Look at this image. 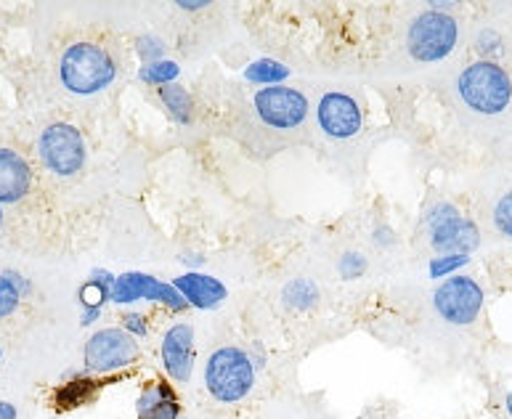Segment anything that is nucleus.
Here are the masks:
<instances>
[{
	"instance_id": "nucleus-5",
	"label": "nucleus",
	"mask_w": 512,
	"mask_h": 419,
	"mask_svg": "<svg viewBox=\"0 0 512 419\" xmlns=\"http://www.w3.org/2000/svg\"><path fill=\"white\" fill-rule=\"evenodd\" d=\"M428 234L441 255H470L481 244V231L449 202H438L428 213Z\"/></svg>"
},
{
	"instance_id": "nucleus-30",
	"label": "nucleus",
	"mask_w": 512,
	"mask_h": 419,
	"mask_svg": "<svg viewBox=\"0 0 512 419\" xmlns=\"http://www.w3.org/2000/svg\"><path fill=\"white\" fill-rule=\"evenodd\" d=\"M0 229H3V207H0Z\"/></svg>"
},
{
	"instance_id": "nucleus-17",
	"label": "nucleus",
	"mask_w": 512,
	"mask_h": 419,
	"mask_svg": "<svg viewBox=\"0 0 512 419\" xmlns=\"http://www.w3.org/2000/svg\"><path fill=\"white\" fill-rule=\"evenodd\" d=\"M245 77L250 83H260L268 85V88H274V85H282V80L290 77V69L274 59H260L253 61V64L245 69Z\"/></svg>"
},
{
	"instance_id": "nucleus-3",
	"label": "nucleus",
	"mask_w": 512,
	"mask_h": 419,
	"mask_svg": "<svg viewBox=\"0 0 512 419\" xmlns=\"http://www.w3.org/2000/svg\"><path fill=\"white\" fill-rule=\"evenodd\" d=\"M459 96L478 115H499L512 101V80L494 61H475L462 69L457 80Z\"/></svg>"
},
{
	"instance_id": "nucleus-19",
	"label": "nucleus",
	"mask_w": 512,
	"mask_h": 419,
	"mask_svg": "<svg viewBox=\"0 0 512 419\" xmlns=\"http://www.w3.org/2000/svg\"><path fill=\"white\" fill-rule=\"evenodd\" d=\"M178 72H181V69H178V64H173V61H152V64H146V67L141 69V80H144V83L170 85L176 83Z\"/></svg>"
},
{
	"instance_id": "nucleus-6",
	"label": "nucleus",
	"mask_w": 512,
	"mask_h": 419,
	"mask_svg": "<svg viewBox=\"0 0 512 419\" xmlns=\"http://www.w3.org/2000/svg\"><path fill=\"white\" fill-rule=\"evenodd\" d=\"M38 157L48 173L59 178L75 176L85 165V141L80 130L67 122H54L40 133Z\"/></svg>"
},
{
	"instance_id": "nucleus-11",
	"label": "nucleus",
	"mask_w": 512,
	"mask_h": 419,
	"mask_svg": "<svg viewBox=\"0 0 512 419\" xmlns=\"http://www.w3.org/2000/svg\"><path fill=\"white\" fill-rule=\"evenodd\" d=\"M316 122L332 141H348L364 128V112L348 93H324L316 107Z\"/></svg>"
},
{
	"instance_id": "nucleus-2",
	"label": "nucleus",
	"mask_w": 512,
	"mask_h": 419,
	"mask_svg": "<svg viewBox=\"0 0 512 419\" xmlns=\"http://www.w3.org/2000/svg\"><path fill=\"white\" fill-rule=\"evenodd\" d=\"M255 385V364L242 348L226 345L210 353L205 364V388L218 404H239Z\"/></svg>"
},
{
	"instance_id": "nucleus-9",
	"label": "nucleus",
	"mask_w": 512,
	"mask_h": 419,
	"mask_svg": "<svg viewBox=\"0 0 512 419\" xmlns=\"http://www.w3.org/2000/svg\"><path fill=\"white\" fill-rule=\"evenodd\" d=\"M253 107L258 117L266 122L268 128L292 130L303 125L308 117V99L295 88L287 85H274L255 93Z\"/></svg>"
},
{
	"instance_id": "nucleus-21",
	"label": "nucleus",
	"mask_w": 512,
	"mask_h": 419,
	"mask_svg": "<svg viewBox=\"0 0 512 419\" xmlns=\"http://www.w3.org/2000/svg\"><path fill=\"white\" fill-rule=\"evenodd\" d=\"M19 300H22V295L11 284V279L6 274H0V319H8L19 308Z\"/></svg>"
},
{
	"instance_id": "nucleus-24",
	"label": "nucleus",
	"mask_w": 512,
	"mask_h": 419,
	"mask_svg": "<svg viewBox=\"0 0 512 419\" xmlns=\"http://www.w3.org/2000/svg\"><path fill=\"white\" fill-rule=\"evenodd\" d=\"M136 48H138V54L146 59V64L162 61V56H165V43H162L157 35H144V38H138Z\"/></svg>"
},
{
	"instance_id": "nucleus-8",
	"label": "nucleus",
	"mask_w": 512,
	"mask_h": 419,
	"mask_svg": "<svg viewBox=\"0 0 512 419\" xmlns=\"http://www.w3.org/2000/svg\"><path fill=\"white\" fill-rule=\"evenodd\" d=\"M438 316L454 327H470L481 316L483 290L470 276H449L433 295Z\"/></svg>"
},
{
	"instance_id": "nucleus-27",
	"label": "nucleus",
	"mask_w": 512,
	"mask_h": 419,
	"mask_svg": "<svg viewBox=\"0 0 512 419\" xmlns=\"http://www.w3.org/2000/svg\"><path fill=\"white\" fill-rule=\"evenodd\" d=\"M19 412H16L14 404H8V401H0V419H16Z\"/></svg>"
},
{
	"instance_id": "nucleus-14",
	"label": "nucleus",
	"mask_w": 512,
	"mask_h": 419,
	"mask_svg": "<svg viewBox=\"0 0 512 419\" xmlns=\"http://www.w3.org/2000/svg\"><path fill=\"white\" fill-rule=\"evenodd\" d=\"M173 287L181 292V298H184L186 303L194 305V308H202V311L218 308V305L226 300V295H229L226 287H223V282H218L213 276L194 274V271L173 279Z\"/></svg>"
},
{
	"instance_id": "nucleus-15",
	"label": "nucleus",
	"mask_w": 512,
	"mask_h": 419,
	"mask_svg": "<svg viewBox=\"0 0 512 419\" xmlns=\"http://www.w3.org/2000/svg\"><path fill=\"white\" fill-rule=\"evenodd\" d=\"M138 419H181V406L165 380L152 382L136 404Z\"/></svg>"
},
{
	"instance_id": "nucleus-20",
	"label": "nucleus",
	"mask_w": 512,
	"mask_h": 419,
	"mask_svg": "<svg viewBox=\"0 0 512 419\" xmlns=\"http://www.w3.org/2000/svg\"><path fill=\"white\" fill-rule=\"evenodd\" d=\"M91 393H93L91 380H75V382H69L67 388L59 390L56 398H59V406H62V409H75V406L85 404V401L91 398Z\"/></svg>"
},
{
	"instance_id": "nucleus-10",
	"label": "nucleus",
	"mask_w": 512,
	"mask_h": 419,
	"mask_svg": "<svg viewBox=\"0 0 512 419\" xmlns=\"http://www.w3.org/2000/svg\"><path fill=\"white\" fill-rule=\"evenodd\" d=\"M136 300H152V303L165 305L170 311H184L189 305L173 284L160 282L154 276L138 274V271L117 276L115 284H112V303L133 305Z\"/></svg>"
},
{
	"instance_id": "nucleus-25",
	"label": "nucleus",
	"mask_w": 512,
	"mask_h": 419,
	"mask_svg": "<svg viewBox=\"0 0 512 419\" xmlns=\"http://www.w3.org/2000/svg\"><path fill=\"white\" fill-rule=\"evenodd\" d=\"M465 263L467 255H441V258H436L430 263V276L441 279V276H446L449 271H454V268H462Z\"/></svg>"
},
{
	"instance_id": "nucleus-31",
	"label": "nucleus",
	"mask_w": 512,
	"mask_h": 419,
	"mask_svg": "<svg viewBox=\"0 0 512 419\" xmlns=\"http://www.w3.org/2000/svg\"><path fill=\"white\" fill-rule=\"evenodd\" d=\"M0 361H3V345H0Z\"/></svg>"
},
{
	"instance_id": "nucleus-23",
	"label": "nucleus",
	"mask_w": 512,
	"mask_h": 419,
	"mask_svg": "<svg viewBox=\"0 0 512 419\" xmlns=\"http://www.w3.org/2000/svg\"><path fill=\"white\" fill-rule=\"evenodd\" d=\"M494 223L505 237L512 239V191L499 199L497 207H494Z\"/></svg>"
},
{
	"instance_id": "nucleus-16",
	"label": "nucleus",
	"mask_w": 512,
	"mask_h": 419,
	"mask_svg": "<svg viewBox=\"0 0 512 419\" xmlns=\"http://www.w3.org/2000/svg\"><path fill=\"white\" fill-rule=\"evenodd\" d=\"M160 99H162V104H165V109H168V115L173 117L176 122L186 125V122L192 120L194 104H192V96H189V91H186V88H181V85H176V83L162 85Z\"/></svg>"
},
{
	"instance_id": "nucleus-29",
	"label": "nucleus",
	"mask_w": 512,
	"mask_h": 419,
	"mask_svg": "<svg viewBox=\"0 0 512 419\" xmlns=\"http://www.w3.org/2000/svg\"><path fill=\"white\" fill-rule=\"evenodd\" d=\"M505 406H507V414H510V417H512V393H510V396H507Z\"/></svg>"
},
{
	"instance_id": "nucleus-28",
	"label": "nucleus",
	"mask_w": 512,
	"mask_h": 419,
	"mask_svg": "<svg viewBox=\"0 0 512 419\" xmlns=\"http://www.w3.org/2000/svg\"><path fill=\"white\" fill-rule=\"evenodd\" d=\"M178 8H184V11H199V8H207V0H197V3H189V0H178Z\"/></svg>"
},
{
	"instance_id": "nucleus-22",
	"label": "nucleus",
	"mask_w": 512,
	"mask_h": 419,
	"mask_svg": "<svg viewBox=\"0 0 512 419\" xmlns=\"http://www.w3.org/2000/svg\"><path fill=\"white\" fill-rule=\"evenodd\" d=\"M340 276L343 279H356V276H361L364 271H367V258L361 255V252H345L343 258H340Z\"/></svg>"
},
{
	"instance_id": "nucleus-13",
	"label": "nucleus",
	"mask_w": 512,
	"mask_h": 419,
	"mask_svg": "<svg viewBox=\"0 0 512 419\" xmlns=\"http://www.w3.org/2000/svg\"><path fill=\"white\" fill-rule=\"evenodd\" d=\"M32 189L30 162L14 149L0 146V205H14Z\"/></svg>"
},
{
	"instance_id": "nucleus-1",
	"label": "nucleus",
	"mask_w": 512,
	"mask_h": 419,
	"mask_svg": "<svg viewBox=\"0 0 512 419\" xmlns=\"http://www.w3.org/2000/svg\"><path fill=\"white\" fill-rule=\"evenodd\" d=\"M59 77L72 96H93L115 83V59L101 46L75 43L69 46L59 61Z\"/></svg>"
},
{
	"instance_id": "nucleus-4",
	"label": "nucleus",
	"mask_w": 512,
	"mask_h": 419,
	"mask_svg": "<svg viewBox=\"0 0 512 419\" xmlns=\"http://www.w3.org/2000/svg\"><path fill=\"white\" fill-rule=\"evenodd\" d=\"M459 38L457 19L444 11H425L409 24L406 51L417 61H441L454 51Z\"/></svg>"
},
{
	"instance_id": "nucleus-18",
	"label": "nucleus",
	"mask_w": 512,
	"mask_h": 419,
	"mask_svg": "<svg viewBox=\"0 0 512 419\" xmlns=\"http://www.w3.org/2000/svg\"><path fill=\"white\" fill-rule=\"evenodd\" d=\"M282 300L284 305H290L295 311H308V308H314L319 303V290L311 282H306V279H295V282L284 287Z\"/></svg>"
},
{
	"instance_id": "nucleus-26",
	"label": "nucleus",
	"mask_w": 512,
	"mask_h": 419,
	"mask_svg": "<svg viewBox=\"0 0 512 419\" xmlns=\"http://www.w3.org/2000/svg\"><path fill=\"white\" fill-rule=\"evenodd\" d=\"M125 324V332L133 337H144L149 329H146V316H141V313H128L123 319Z\"/></svg>"
},
{
	"instance_id": "nucleus-7",
	"label": "nucleus",
	"mask_w": 512,
	"mask_h": 419,
	"mask_svg": "<svg viewBox=\"0 0 512 419\" xmlns=\"http://www.w3.org/2000/svg\"><path fill=\"white\" fill-rule=\"evenodd\" d=\"M138 343L136 337L128 335L125 329L109 327L99 329L96 335L88 337L83 351L85 369L93 374H112L117 369L136 364L138 361Z\"/></svg>"
},
{
	"instance_id": "nucleus-12",
	"label": "nucleus",
	"mask_w": 512,
	"mask_h": 419,
	"mask_svg": "<svg viewBox=\"0 0 512 419\" xmlns=\"http://www.w3.org/2000/svg\"><path fill=\"white\" fill-rule=\"evenodd\" d=\"M162 366L173 382H189L194 369V329L189 324H173L160 345Z\"/></svg>"
}]
</instances>
